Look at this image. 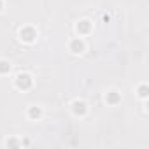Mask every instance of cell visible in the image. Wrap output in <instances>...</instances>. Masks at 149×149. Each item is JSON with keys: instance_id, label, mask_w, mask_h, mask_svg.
Wrapping results in <instances>:
<instances>
[{"instance_id": "cell-1", "label": "cell", "mask_w": 149, "mask_h": 149, "mask_svg": "<svg viewBox=\"0 0 149 149\" xmlns=\"http://www.w3.org/2000/svg\"><path fill=\"white\" fill-rule=\"evenodd\" d=\"M14 84H16V88L18 90H30L32 88V84H33V79H32V76L30 74H26V72H21V74H18L16 76V79H14Z\"/></svg>"}, {"instance_id": "cell-2", "label": "cell", "mask_w": 149, "mask_h": 149, "mask_svg": "<svg viewBox=\"0 0 149 149\" xmlns=\"http://www.w3.org/2000/svg\"><path fill=\"white\" fill-rule=\"evenodd\" d=\"M19 39L26 44H32L37 40V30L33 26H23L19 28Z\"/></svg>"}, {"instance_id": "cell-3", "label": "cell", "mask_w": 149, "mask_h": 149, "mask_svg": "<svg viewBox=\"0 0 149 149\" xmlns=\"http://www.w3.org/2000/svg\"><path fill=\"white\" fill-rule=\"evenodd\" d=\"M72 112L76 114V116H84V114L88 112L86 102H83V100H74V102H72Z\"/></svg>"}, {"instance_id": "cell-4", "label": "cell", "mask_w": 149, "mask_h": 149, "mask_svg": "<svg viewBox=\"0 0 149 149\" xmlns=\"http://www.w3.org/2000/svg\"><path fill=\"white\" fill-rule=\"evenodd\" d=\"M68 49L74 53V54H81L83 51H84V40L83 39H72L70 40V44H68Z\"/></svg>"}, {"instance_id": "cell-5", "label": "cell", "mask_w": 149, "mask_h": 149, "mask_svg": "<svg viewBox=\"0 0 149 149\" xmlns=\"http://www.w3.org/2000/svg\"><path fill=\"white\" fill-rule=\"evenodd\" d=\"M76 30H77L79 35H86V33L91 32V23H90L88 19H83V21H79V23L76 25Z\"/></svg>"}, {"instance_id": "cell-6", "label": "cell", "mask_w": 149, "mask_h": 149, "mask_svg": "<svg viewBox=\"0 0 149 149\" xmlns=\"http://www.w3.org/2000/svg\"><path fill=\"white\" fill-rule=\"evenodd\" d=\"M105 102H107L109 105H118V104L121 102V95L112 90V91H109V93L105 95Z\"/></svg>"}, {"instance_id": "cell-7", "label": "cell", "mask_w": 149, "mask_h": 149, "mask_svg": "<svg viewBox=\"0 0 149 149\" xmlns=\"http://www.w3.org/2000/svg\"><path fill=\"white\" fill-rule=\"evenodd\" d=\"M40 116H42V109H40V107H30V109H28V118H30V119L37 121Z\"/></svg>"}, {"instance_id": "cell-8", "label": "cell", "mask_w": 149, "mask_h": 149, "mask_svg": "<svg viewBox=\"0 0 149 149\" xmlns=\"http://www.w3.org/2000/svg\"><path fill=\"white\" fill-rule=\"evenodd\" d=\"M11 72V63L7 60H0V76H6Z\"/></svg>"}, {"instance_id": "cell-9", "label": "cell", "mask_w": 149, "mask_h": 149, "mask_svg": "<svg viewBox=\"0 0 149 149\" xmlns=\"http://www.w3.org/2000/svg\"><path fill=\"white\" fill-rule=\"evenodd\" d=\"M137 93H139L140 98H147V86H146V84H140L139 90H137Z\"/></svg>"}, {"instance_id": "cell-10", "label": "cell", "mask_w": 149, "mask_h": 149, "mask_svg": "<svg viewBox=\"0 0 149 149\" xmlns=\"http://www.w3.org/2000/svg\"><path fill=\"white\" fill-rule=\"evenodd\" d=\"M7 146H9V147H18V146H21V142L16 140V139H9V140H7Z\"/></svg>"}, {"instance_id": "cell-11", "label": "cell", "mask_w": 149, "mask_h": 149, "mask_svg": "<svg viewBox=\"0 0 149 149\" xmlns=\"http://www.w3.org/2000/svg\"><path fill=\"white\" fill-rule=\"evenodd\" d=\"M4 9V2H2V0H0V11H2Z\"/></svg>"}]
</instances>
